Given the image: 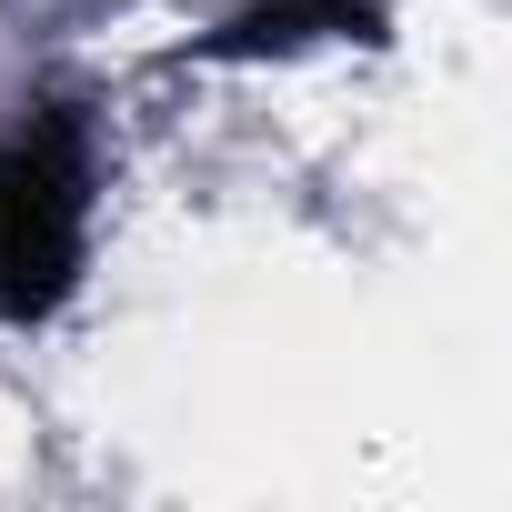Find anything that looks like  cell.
I'll list each match as a JSON object with an SVG mask.
<instances>
[{
  "label": "cell",
  "mask_w": 512,
  "mask_h": 512,
  "mask_svg": "<svg viewBox=\"0 0 512 512\" xmlns=\"http://www.w3.org/2000/svg\"><path fill=\"white\" fill-rule=\"evenodd\" d=\"M91 251V141L71 111H41L0 141V322H51Z\"/></svg>",
  "instance_id": "cell-1"
},
{
  "label": "cell",
  "mask_w": 512,
  "mask_h": 512,
  "mask_svg": "<svg viewBox=\"0 0 512 512\" xmlns=\"http://www.w3.org/2000/svg\"><path fill=\"white\" fill-rule=\"evenodd\" d=\"M312 21H372L362 0H262V11H241L231 31H211L201 51L211 61H241V51H292V41H312Z\"/></svg>",
  "instance_id": "cell-2"
}]
</instances>
